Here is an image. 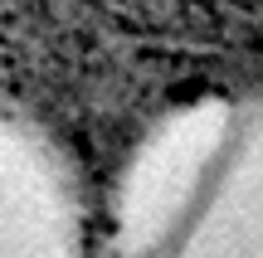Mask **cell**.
Here are the masks:
<instances>
[{"mask_svg": "<svg viewBox=\"0 0 263 258\" xmlns=\"http://www.w3.org/2000/svg\"><path fill=\"white\" fill-rule=\"evenodd\" d=\"M103 258H263V88L190 97L141 127Z\"/></svg>", "mask_w": 263, "mask_h": 258, "instance_id": "6da1fadb", "label": "cell"}, {"mask_svg": "<svg viewBox=\"0 0 263 258\" xmlns=\"http://www.w3.org/2000/svg\"><path fill=\"white\" fill-rule=\"evenodd\" d=\"M0 258H93L68 151L0 93Z\"/></svg>", "mask_w": 263, "mask_h": 258, "instance_id": "7a4b0ae2", "label": "cell"}]
</instances>
